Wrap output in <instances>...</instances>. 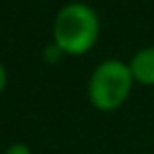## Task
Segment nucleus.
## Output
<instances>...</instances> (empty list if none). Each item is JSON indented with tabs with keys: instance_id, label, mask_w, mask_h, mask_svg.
Listing matches in <instances>:
<instances>
[{
	"instance_id": "obj_1",
	"label": "nucleus",
	"mask_w": 154,
	"mask_h": 154,
	"mask_svg": "<svg viewBox=\"0 0 154 154\" xmlns=\"http://www.w3.org/2000/svg\"><path fill=\"white\" fill-rule=\"evenodd\" d=\"M99 38V18L83 2L65 4L54 20V44L61 54L83 55Z\"/></svg>"
},
{
	"instance_id": "obj_2",
	"label": "nucleus",
	"mask_w": 154,
	"mask_h": 154,
	"mask_svg": "<svg viewBox=\"0 0 154 154\" xmlns=\"http://www.w3.org/2000/svg\"><path fill=\"white\" fill-rule=\"evenodd\" d=\"M132 73L127 63L119 59H107L95 67L89 79V101L99 111L119 109L132 87Z\"/></svg>"
},
{
	"instance_id": "obj_3",
	"label": "nucleus",
	"mask_w": 154,
	"mask_h": 154,
	"mask_svg": "<svg viewBox=\"0 0 154 154\" xmlns=\"http://www.w3.org/2000/svg\"><path fill=\"white\" fill-rule=\"evenodd\" d=\"M132 79L142 85H154V48H144L132 55L131 63Z\"/></svg>"
},
{
	"instance_id": "obj_4",
	"label": "nucleus",
	"mask_w": 154,
	"mask_h": 154,
	"mask_svg": "<svg viewBox=\"0 0 154 154\" xmlns=\"http://www.w3.org/2000/svg\"><path fill=\"white\" fill-rule=\"evenodd\" d=\"M6 154H32V150L28 148L26 144H22V142H16V144H12L6 150Z\"/></svg>"
},
{
	"instance_id": "obj_5",
	"label": "nucleus",
	"mask_w": 154,
	"mask_h": 154,
	"mask_svg": "<svg viewBox=\"0 0 154 154\" xmlns=\"http://www.w3.org/2000/svg\"><path fill=\"white\" fill-rule=\"evenodd\" d=\"M6 81H8V75H6V69H4V65L0 63V93L6 89Z\"/></svg>"
}]
</instances>
